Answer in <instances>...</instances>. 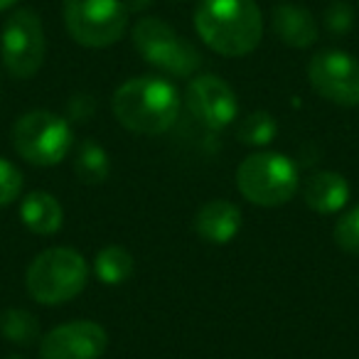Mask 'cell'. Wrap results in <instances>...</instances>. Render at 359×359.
Masks as SVG:
<instances>
[{
    "label": "cell",
    "mask_w": 359,
    "mask_h": 359,
    "mask_svg": "<svg viewBox=\"0 0 359 359\" xmlns=\"http://www.w3.org/2000/svg\"><path fill=\"white\" fill-rule=\"evenodd\" d=\"M202 42L224 57L254 52L264 35V18L256 0H202L195 11Z\"/></svg>",
    "instance_id": "obj_1"
},
{
    "label": "cell",
    "mask_w": 359,
    "mask_h": 359,
    "mask_svg": "<svg viewBox=\"0 0 359 359\" xmlns=\"http://www.w3.org/2000/svg\"><path fill=\"white\" fill-rule=\"evenodd\" d=\"M111 106L123 128L143 135H158L172 128L177 121L180 94L160 76H138L116 89Z\"/></svg>",
    "instance_id": "obj_2"
},
{
    "label": "cell",
    "mask_w": 359,
    "mask_h": 359,
    "mask_svg": "<svg viewBox=\"0 0 359 359\" xmlns=\"http://www.w3.org/2000/svg\"><path fill=\"white\" fill-rule=\"evenodd\" d=\"M89 269L79 251L55 246L35 256L27 269V293L42 305H60L84 290Z\"/></svg>",
    "instance_id": "obj_3"
},
{
    "label": "cell",
    "mask_w": 359,
    "mask_h": 359,
    "mask_svg": "<svg viewBox=\"0 0 359 359\" xmlns=\"http://www.w3.org/2000/svg\"><path fill=\"white\" fill-rule=\"evenodd\" d=\"M236 187L259 207H278L298 192V168L278 153H254L236 170Z\"/></svg>",
    "instance_id": "obj_4"
},
{
    "label": "cell",
    "mask_w": 359,
    "mask_h": 359,
    "mask_svg": "<svg viewBox=\"0 0 359 359\" xmlns=\"http://www.w3.org/2000/svg\"><path fill=\"white\" fill-rule=\"evenodd\" d=\"M13 145L22 160L50 168L67 158L72 148V128L50 111H30L13 128Z\"/></svg>",
    "instance_id": "obj_5"
},
{
    "label": "cell",
    "mask_w": 359,
    "mask_h": 359,
    "mask_svg": "<svg viewBox=\"0 0 359 359\" xmlns=\"http://www.w3.org/2000/svg\"><path fill=\"white\" fill-rule=\"evenodd\" d=\"M133 45L148 65L172 76H192L202 65V57L185 37L155 18H143L133 27Z\"/></svg>",
    "instance_id": "obj_6"
},
{
    "label": "cell",
    "mask_w": 359,
    "mask_h": 359,
    "mask_svg": "<svg viewBox=\"0 0 359 359\" xmlns=\"http://www.w3.org/2000/svg\"><path fill=\"white\" fill-rule=\"evenodd\" d=\"M65 22L79 45L99 50L121 40L128 11L121 0H65Z\"/></svg>",
    "instance_id": "obj_7"
},
{
    "label": "cell",
    "mask_w": 359,
    "mask_h": 359,
    "mask_svg": "<svg viewBox=\"0 0 359 359\" xmlns=\"http://www.w3.org/2000/svg\"><path fill=\"white\" fill-rule=\"evenodd\" d=\"M0 52L15 79H32L45 62V30L32 11H18L3 27Z\"/></svg>",
    "instance_id": "obj_8"
},
{
    "label": "cell",
    "mask_w": 359,
    "mask_h": 359,
    "mask_svg": "<svg viewBox=\"0 0 359 359\" xmlns=\"http://www.w3.org/2000/svg\"><path fill=\"white\" fill-rule=\"evenodd\" d=\"M310 86L337 106H359V62L339 50H323L308 65Z\"/></svg>",
    "instance_id": "obj_9"
},
{
    "label": "cell",
    "mask_w": 359,
    "mask_h": 359,
    "mask_svg": "<svg viewBox=\"0 0 359 359\" xmlns=\"http://www.w3.org/2000/svg\"><path fill=\"white\" fill-rule=\"evenodd\" d=\"M106 330L91 320H76L55 327L42 337V359H99L106 352Z\"/></svg>",
    "instance_id": "obj_10"
},
{
    "label": "cell",
    "mask_w": 359,
    "mask_h": 359,
    "mask_svg": "<svg viewBox=\"0 0 359 359\" xmlns=\"http://www.w3.org/2000/svg\"><path fill=\"white\" fill-rule=\"evenodd\" d=\"M185 101L192 114H195V118H200L212 130L226 128L236 118V111H239L236 94L231 91V86L224 79L212 74L192 79L187 84Z\"/></svg>",
    "instance_id": "obj_11"
},
{
    "label": "cell",
    "mask_w": 359,
    "mask_h": 359,
    "mask_svg": "<svg viewBox=\"0 0 359 359\" xmlns=\"http://www.w3.org/2000/svg\"><path fill=\"white\" fill-rule=\"evenodd\" d=\"M195 229L210 244H229L241 229V210L234 202L210 200L197 212Z\"/></svg>",
    "instance_id": "obj_12"
},
{
    "label": "cell",
    "mask_w": 359,
    "mask_h": 359,
    "mask_svg": "<svg viewBox=\"0 0 359 359\" xmlns=\"http://www.w3.org/2000/svg\"><path fill=\"white\" fill-rule=\"evenodd\" d=\"M303 200L310 210L320 212V215H332V212L342 210L349 200L347 180L337 172H330V170L315 172L313 177L305 182Z\"/></svg>",
    "instance_id": "obj_13"
},
{
    "label": "cell",
    "mask_w": 359,
    "mask_h": 359,
    "mask_svg": "<svg viewBox=\"0 0 359 359\" xmlns=\"http://www.w3.org/2000/svg\"><path fill=\"white\" fill-rule=\"evenodd\" d=\"M273 32L288 47L305 50L318 40V22L305 8L283 3V6L273 8Z\"/></svg>",
    "instance_id": "obj_14"
},
{
    "label": "cell",
    "mask_w": 359,
    "mask_h": 359,
    "mask_svg": "<svg viewBox=\"0 0 359 359\" xmlns=\"http://www.w3.org/2000/svg\"><path fill=\"white\" fill-rule=\"evenodd\" d=\"M20 219L32 234L50 236L62 229L65 210L50 192H30L20 205Z\"/></svg>",
    "instance_id": "obj_15"
},
{
    "label": "cell",
    "mask_w": 359,
    "mask_h": 359,
    "mask_svg": "<svg viewBox=\"0 0 359 359\" xmlns=\"http://www.w3.org/2000/svg\"><path fill=\"white\" fill-rule=\"evenodd\" d=\"M96 278L106 285H121L133 276V256L123 246H106L96 254Z\"/></svg>",
    "instance_id": "obj_16"
},
{
    "label": "cell",
    "mask_w": 359,
    "mask_h": 359,
    "mask_svg": "<svg viewBox=\"0 0 359 359\" xmlns=\"http://www.w3.org/2000/svg\"><path fill=\"white\" fill-rule=\"evenodd\" d=\"M109 155L101 145H96L94 140L81 143V148L76 150L74 160V172L84 185H99L109 177Z\"/></svg>",
    "instance_id": "obj_17"
},
{
    "label": "cell",
    "mask_w": 359,
    "mask_h": 359,
    "mask_svg": "<svg viewBox=\"0 0 359 359\" xmlns=\"http://www.w3.org/2000/svg\"><path fill=\"white\" fill-rule=\"evenodd\" d=\"M0 334L8 342L15 344H32L40 334V325H37L35 315L20 308H11L0 315Z\"/></svg>",
    "instance_id": "obj_18"
},
{
    "label": "cell",
    "mask_w": 359,
    "mask_h": 359,
    "mask_svg": "<svg viewBox=\"0 0 359 359\" xmlns=\"http://www.w3.org/2000/svg\"><path fill=\"white\" fill-rule=\"evenodd\" d=\"M276 133H278V126L269 111H254L236 128V138L244 145H269Z\"/></svg>",
    "instance_id": "obj_19"
},
{
    "label": "cell",
    "mask_w": 359,
    "mask_h": 359,
    "mask_svg": "<svg viewBox=\"0 0 359 359\" xmlns=\"http://www.w3.org/2000/svg\"><path fill=\"white\" fill-rule=\"evenodd\" d=\"M22 172L11 163V160L0 158V207H8L20 197L22 192Z\"/></svg>",
    "instance_id": "obj_20"
},
{
    "label": "cell",
    "mask_w": 359,
    "mask_h": 359,
    "mask_svg": "<svg viewBox=\"0 0 359 359\" xmlns=\"http://www.w3.org/2000/svg\"><path fill=\"white\" fill-rule=\"evenodd\" d=\"M334 241L347 254L359 256V205L337 222V226H334Z\"/></svg>",
    "instance_id": "obj_21"
},
{
    "label": "cell",
    "mask_w": 359,
    "mask_h": 359,
    "mask_svg": "<svg viewBox=\"0 0 359 359\" xmlns=\"http://www.w3.org/2000/svg\"><path fill=\"white\" fill-rule=\"evenodd\" d=\"M352 18H354L352 6L344 3V0H337V3H332V6L327 8V13H325V25H327V30L332 32V35H344V32L352 27Z\"/></svg>",
    "instance_id": "obj_22"
},
{
    "label": "cell",
    "mask_w": 359,
    "mask_h": 359,
    "mask_svg": "<svg viewBox=\"0 0 359 359\" xmlns=\"http://www.w3.org/2000/svg\"><path fill=\"white\" fill-rule=\"evenodd\" d=\"M123 6L128 13H135V11H145L150 6V0H123Z\"/></svg>",
    "instance_id": "obj_23"
},
{
    "label": "cell",
    "mask_w": 359,
    "mask_h": 359,
    "mask_svg": "<svg viewBox=\"0 0 359 359\" xmlns=\"http://www.w3.org/2000/svg\"><path fill=\"white\" fill-rule=\"evenodd\" d=\"M18 0H0V11H8L11 6H15Z\"/></svg>",
    "instance_id": "obj_24"
},
{
    "label": "cell",
    "mask_w": 359,
    "mask_h": 359,
    "mask_svg": "<svg viewBox=\"0 0 359 359\" xmlns=\"http://www.w3.org/2000/svg\"><path fill=\"white\" fill-rule=\"evenodd\" d=\"M6 359H25V357H18V354H11V357H6Z\"/></svg>",
    "instance_id": "obj_25"
}]
</instances>
